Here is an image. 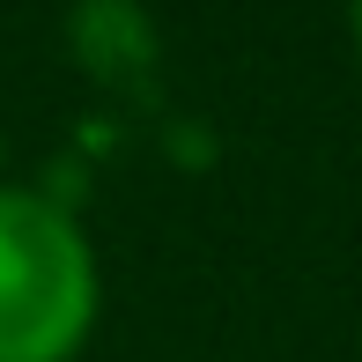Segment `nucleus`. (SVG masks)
<instances>
[{"label":"nucleus","instance_id":"nucleus-1","mask_svg":"<svg viewBox=\"0 0 362 362\" xmlns=\"http://www.w3.org/2000/svg\"><path fill=\"white\" fill-rule=\"evenodd\" d=\"M96 318V259L45 192H0V362H67Z\"/></svg>","mask_w":362,"mask_h":362},{"label":"nucleus","instance_id":"nucleus-2","mask_svg":"<svg viewBox=\"0 0 362 362\" xmlns=\"http://www.w3.org/2000/svg\"><path fill=\"white\" fill-rule=\"evenodd\" d=\"M355 37H362V0H355Z\"/></svg>","mask_w":362,"mask_h":362}]
</instances>
